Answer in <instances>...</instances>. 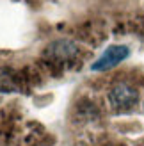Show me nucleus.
<instances>
[{"instance_id":"nucleus-3","label":"nucleus","mask_w":144,"mask_h":146,"mask_svg":"<svg viewBox=\"0 0 144 146\" xmlns=\"http://www.w3.org/2000/svg\"><path fill=\"white\" fill-rule=\"evenodd\" d=\"M77 52H78V46L71 39H57L48 45L45 55L52 57L55 61H69L77 55Z\"/></svg>"},{"instance_id":"nucleus-4","label":"nucleus","mask_w":144,"mask_h":146,"mask_svg":"<svg viewBox=\"0 0 144 146\" xmlns=\"http://www.w3.org/2000/svg\"><path fill=\"white\" fill-rule=\"evenodd\" d=\"M16 82L14 78L9 77V71L7 70H0V93H13L16 91Z\"/></svg>"},{"instance_id":"nucleus-1","label":"nucleus","mask_w":144,"mask_h":146,"mask_svg":"<svg viewBox=\"0 0 144 146\" xmlns=\"http://www.w3.org/2000/svg\"><path fill=\"white\" fill-rule=\"evenodd\" d=\"M139 100V91L126 82H118L109 91V102L110 105L119 112H126L133 109V105Z\"/></svg>"},{"instance_id":"nucleus-2","label":"nucleus","mask_w":144,"mask_h":146,"mask_svg":"<svg viewBox=\"0 0 144 146\" xmlns=\"http://www.w3.org/2000/svg\"><path fill=\"white\" fill-rule=\"evenodd\" d=\"M130 55V48L126 45H110L105 48V52L91 64L92 71H107L116 68L119 62H123Z\"/></svg>"}]
</instances>
